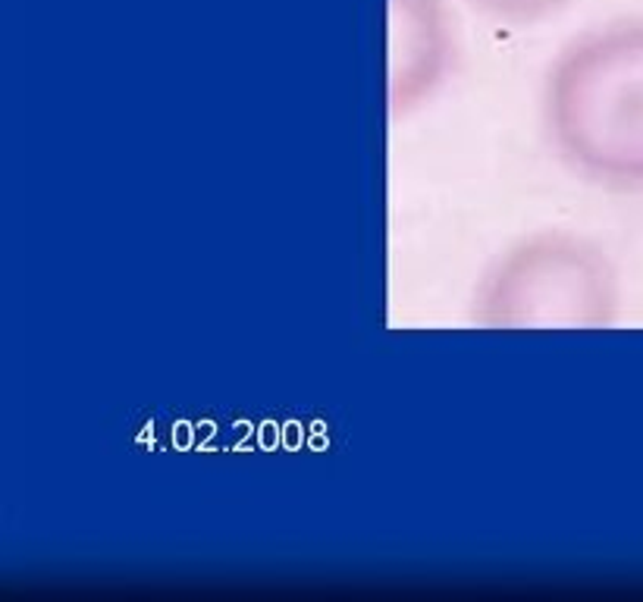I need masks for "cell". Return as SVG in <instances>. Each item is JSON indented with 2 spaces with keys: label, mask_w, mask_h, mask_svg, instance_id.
Segmentation results:
<instances>
[{
  "label": "cell",
  "mask_w": 643,
  "mask_h": 602,
  "mask_svg": "<svg viewBox=\"0 0 643 602\" xmlns=\"http://www.w3.org/2000/svg\"><path fill=\"white\" fill-rule=\"evenodd\" d=\"M540 117L571 173L606 192H643V16L571 38L546 70Z\"/></svg>",
  "instance_id": "obj_1"
},
{
  "label": "cell",
  "mask_w": 643,
  "mask_h": 602,
  "mask_svg": "<svg viewBox=\"0 0 643 602\" xmlns=\"http://www.w3.org/2000/svg\"><path fill=\"white\" fill-rule=\"evenodd\" d=\"M619 311V267L569 229H537L499 251L471 296L480 329H606Z\"/></svg>",
  "instance_id": "obj_2"
},
{
  "label": "cell",
  "mask_w": 643,
  "mask_h": 602,
  "mask_svg": "<svg viewBox=\"0 0 643 602\" xmlns=\"http://www.w3.org/2000/svg\"><path fill=\"white\" fill-rule=\"evenodd\" d=\"M459 25L449 0H386V110L412 117L459 67Z\"/></svg>",
  "instance_id": "obj_3"
},
{
  "label": "cell",
  "mask_w": 643,
  "mask_h": 602,
  "mask_svg": "<svg viewBox=\"0 0 643 602\" xmlns=\"http://www.w3.org/2000/svg\"><path fill=\"white\" fill-rule=\"evenodd\" d=\"M471 10L487 16L490 23L527 28L562 16L574 0H465Z\"/></svg>",
  "instance_id": "obj_4"
}]
</instances>
